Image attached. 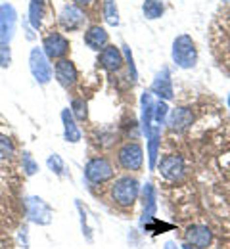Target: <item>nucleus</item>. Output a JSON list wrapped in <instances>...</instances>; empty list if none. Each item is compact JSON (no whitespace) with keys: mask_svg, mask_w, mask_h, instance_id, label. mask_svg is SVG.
I'll list each match as a JSON object with an SVG mask.
<instances>
[{"mask_svg":"<svg viewBox=\"0 0 230 249\" xmlns=\"http://www.w3.org/2000/svg\"><path fill=\"white\" fill-rule=\"evenodd\" d=\"M140 192H142L140 182L131 175H125V177H119L113 180V184L109 188V197L117 207L129 209L138 201Z\"/></svg>","mask_w":230,"mask_h":249,"instance_id":"nucleus-1","label":"nucleus"},{"mask_svg":"<svg viewBox=\"0 0 230 249\" xmlns=\"http://www.w3.org/2000/svg\"><path fill=\"white\" fill-rule=\"evenodd\" d=\"M171 58L177 67L180 69H192L197 63V48L196 42L190 35L182 33L173 40V48H171Z\"/></svg>","mask_w":230,"mask_h":249,"instance_id":"nucleus-2","label":"nucleus"},{"mask_svg":"<svg viewBox=\"0 0 230 249\" xmlns=\"http://www.w3.org/2000/svg\"><path fill=\"white\" fill-rule=\"evenodd\" d=\"M113 177H115V169H113V165L107 157H92L85 165V178L90 184H96V186L106 184V182L113 180Z\"/></svg>","mask_w":230,"mask_h":249,"instance_id":"nucleus-3","label":"nucleus"},{"mask_svg":"<svg viewBox=\"0 0 230 249\" xmlns=\"http://www.w3.org/2000/svg\"><path fill=\"white\" fill-rule=\"evenodd\" d=\"M117 163L123 171L136 173L144 165V148L140 142H125L117 150Z\"/></svg>","mask_w":230,"mask_h":249,"instance_id":"nucleus-4","label":"nucleus"},{"mask_svg":"<svg viewBox=\"0 0 230 249\" xmlns=\"http://www.w3.org/2000/svg\"><path fill=\"white\" fill-rule=\"evenodd\" d=\"M29 69H31V75L35 77V81L38 85H48L54 77V67L50 65V60L46 58L42 46H35L31 48V54H29Z\"/></svg>","mask_w":230,"mask_h":249,"instance_id":"nucleus-5","label":"nucleus"},{"mask_svg":"<svg viewBox=\"0 0 230 249\" xmlns=\"http://www.w3.org/2000/svg\"><path fill=\"white\" fill-rule=\"evenodd\" d=\"M69 48H71L69 38L60 31H50L42 38V50H44V54H46L48 60L58 62L62 58H67Z\"/></svg>","mask_w":230,"mask_h":249,"instance_id":"nucleus-6","label":"nucleus"},{"mask_svg":"<svg viewBox=\"0 0 230 249\" xmlns=\"http://www.w3.org/2000/svg\"><path fill=\"white\" fill-rule=\"evenodd\" d=\"M25 209H27V218L36 226H48L54 218L52 207L38 196H29L25 199Z\"/></svg>","mask_w":230,"mask_h":249,"instance_id":"nucleus-7","label":"nucleus"},{"mask_svg":"<svg viewBox=\"0 0 230 249\" xmlns=\"http://www.w3.org/2000/svg\"><path fill=\"white\" fill-rule=\"evenodd\" d=\"M159 171V177L165 178V180H180L184 171H186V165H184V159L178 154H169V156H163L159 161H158V167Z\"/></svg>","mask_w":230,"mask_h":249,"instance_id":"nucleus-8","label":"nucleus"},{"mask_svg":"<svg viewBox=\"0 0 230 249\" xmlns=\"http://www.w3.org/2000/svg\"><path fill=\"white\" fill-rule=\"evenodd\" d=\"M142 196V217H140V226H148L158 213V192L152 182H146V186L140 192Z\"/></svg>","mask_w":230,"mask_h":249,"instance_id":"nucleus-9","label":"nucleus"},{"mask_svg":"<svg viewBox=\"0 0 230 249\" xmlns=\"http://www.w3.org/2000/svg\"><path fill=\"white\" fill-rule=\"evenodd\" d=\"M85 21H87V14L79 8V6H75V4H67L64 6V10L60 12V16H58V23L62 25V29H66V31H79L83 25H85Z\"/></svg>","mask_w":230,"mask_h":249,"instance_id":"nucleus-10","label":"nucleus"},{"mask_svg":"<svg viewBox=\"0 0 230 249\" xmlns=\"http://www.w3.org/2000/svg\"><path fill=\"white\" fill-rule=\"evenodd\" d=\"M16 23H18V12L12 4L4 2L0 4V42H8L14 38L16 33Z\"/></svg>","mask_w":230,"mask_h":249,"instance_id":"nucleus-11","label":"nucleus"},{"mask_svg":"<svg viewBox=\"0 0 230 249\" xmlns=\"http://www.w3.org/2000/svg\"><path fill=\"white\" fill-rule=\"evenodd\" d=\"M54 77L60 83V87H64V89L69 90V89H73L77 85L79 71H77L75 63L71 62L69 58H62V60H58V62L54 63Z\"/></svg>","mask_w":230,"mask_h":249,"instance_id":"nucleus-12","label":"nucleus"},{"mask_svg":"<svg viewBox=\"0 0 230 249\" xmlns=\"http://www.w3.org/2000/svg\"><path fill=\"white\" fill-rule=\"evenodd\" d=\"M184 242L199 249H207L213 242V232L207 224H192L184 232Z\"/></svg>","mask_w":230,"mask_h":249,"instance_id":"nucleus-13","label":"nucleus"},{"mask_svg":"<svg viewBox=\"0 0 230 249\" xmlns=\"http://www.w3.org/2000/svg\"><path fill=\"white\" fill-rule=\"evenodd\" d=\"M150 92L154 94V96H158L159 100H165V102L173 100L175 89H173L171 71H169L167 67H163V69L156 75V79H154V83H152V87H150Z\"/></svg>","mask_w":230,"mask_h":249,"instance_id":"nucleus-14","label":"nucleus"},{"mask_svg":"<svg viewBox=\"0 0 230 249\" xmlns=\"http://www.w3.org/2000/svg\"><path fill=\"white\" fill-rule=\"evenodd\" d=\"M194 123V113L192 109L188 107H175L169 111V117H167V124L173 132H186Z\"/></svg>","mask_w":230,"mask_h":249,"instance_id":"nucleus-15","label":"nucleus"},{"mask_svg":"<svg viewBox=\"0 0 230 249\" xmlns=\"http://www.w3.org/2000/svg\"><path fill=\"white\" fill-rule=\"evenodd\" d=\"M100 65L106 71L115 73V71H119L125 65V56H123V52L115 44H107V46H104L100 50Z\"/></svg>","mask_w":230,"mask_h":249,"instance_id":"nucleus-16","label":"nucleus"},{"mask_svg":"<svg viewBox=\"0 0 230 249\" xmlns=\"http://www.w3.org/2000/svg\"><path fill=\"white\" fill-rule=\"evenodd\" d=\"M154 107H156V100H154V94L144 92L140 98V126H142V132L148 136L154 128Z\"/></svg>","mask_w":230,"mask_h":249,"instance_id":"nucleus-17","label":"nucleus"},{"mask_svg":"<svg viewBox=\"0 0 230 249\" xmlns=\"http://www.w3.org/2000/svg\"><path fill=\"white\" fill-rule=\"evenodd\" d=\"M148 146H146V156H148V169L156 171L158 161H159V148H161V128L154 126L152 132L146 136Z\"/></svg>","mask_w":230,"mask_h":249,"instance_id":"nucleus-18","label":"nucleus"},{"mask_svg":"<svg viewBox=\"0 0 230 249\" xmlns=\"http://www.w3.org/2000/svg\"><path fill=\"white\" fill-rule=\"evenodd\" d=\"M85 44L90 48V50H94V52H100L104 46H107V42H109V35L107 31L104 29V27H100V25H90L87 31H85Z\"/></svg>","mask_w":230,"mask_h":249,"instance_id":"nucleus-19","label":"nucleus"},{"mask_svg":"<svg viewBox=\"0 0 230 249\" xmlns=\"http://www.w3.org/2000/svg\"><path fill=\"white\" fill-rule=\"evenodd\" d=\"M62 124H64V138H66V142H69V144L81 142L83 132H81V128L77 124V119L73 117V113H71L69 107H66L62 111Z\"/></svg>","mask_w":230,"mask_h":249,"instance_id":"nucleus-20","label":"nucleus"},{"mask_svg":"<svg viewBox=\"0 0 230 249\" xmlns=\"http://www.w3.org/2000/svg\"><path fill=\"white\" fill-rule=\"evenodd\" d=\"M48 12V0H31L29 4V21L35 29L42 27V21Z\"/></svg>","mask_w":230,"mask_h":249,"instance_id":"nucleus-21","label":"nucleus"},{"mask_svg":"<svg viewBox=\"0 0 230 249\" xmlns=\"http://www.w3.org/2000/svg\"><path fill=\"white\" fill-rule=\"evenodd\" d=\"M102 14L107 25L117 27L119 25V10H117V2L115 0H104L102 2Z\"/></svg>","mask_w":230,"mask_h":249,"instance_id":"nucleus-22","label":"nucleus"},{"mask_svg":"<svg viewBox=\"0 0 230 249\" xmlns=\"http://www.w3.org/2000/svg\"><path fill=\"white\" fill-rule=\"evenodd\" d=\"M142 12L148 19H159L165 12V0H144Z\"/></svg>","mask_w":230,"mask_h":249,"instance_id":"nucleus-23","label":"nucleus"},{"mask_svg":"<svg viewBox=\"0 0 230 249\" xmlns=\"http://www.w3.org/2000/svg\"><path fill=\"white\" fill-rule=\"evenodd\" d=\"M14 156H16V146H14V140H12V138H10L6 132H0V163L10 161Z\"/></svg>","mask_w":230,"mask_h":249,"instance_id":"nucleus-24","label":"nucleus"},{"mask_svg":"<svg viewBox=\"0 0 230 249\" xmlns=\"http://www.w3.org/2000/svg\"><path fill=\"white\" fill-rule=\"evenodd\" d=\"M169 111L171 107L167 106L165 100H158L156 102V107H154V126H163L167 123V117H169Z\"/></svg>","mask_w":230,"mask_h":249,"instance_id":"nucleus-25","label":"nucleus"},{"mask_svg":"<svg viewBox=\"0 0 230 249\" xmlns=\"http://www.w3.org/2000/svg\"><path fill=\"white\" fill-rule=\"evenodd\" d=\"M75 207H77L79 217H81V230H83L85 240H87V242H92V240H94V236H92V228H90V224H88V213H87V209L83 207V203H81V201H75Z\"/></svg>","mask_w":230,"mask_h":249,"instance_id":"nucleus-26","label":"nucleus"},{"mask_svg":"<svg viewBox=\"0 0 230 249\" xmlns=\"http://www.w3.org/2000/svg\"><path fill=\"white\" fill-rule=\"evenodd\" d=\"M69 109H71V113H73V117H75L77 121H87V117H88V109H87V102H85V100H81V98H73Z\"/></svg>","mask_w":230,"mask_h":249,"instance_id":"nucleus-27","label":"nucleus"},{"mask_svg":"<svg viewBox=\"0 0 230 249\" xmlns=\"http://www.w3.org/2000/svg\"><path fill=\"white\" fill-rule=\"evenodd\" d=\"M46 165H48V169L54 173V175H58V177H64V171H66V163H64V159L58 156V154H52V156L46 159Z\"/></svg>","mask_w":230,"mask_h":249,"instance_id":"nucleus-28","label":"nucleus"},{"mask_svg":"<svg viewBox=\"0 0 230 249\" xmlns=\"http://www.w3.org/2000/svg\"><path fill=\"white\" fill-rule=\"evenodd\" d=\"M21 167H23V173L27 177H33V175L38 173V163L35 161L33 156L29 152H23V156H21Z\"/></svg>","mask_w":230,"mask_h":249,"instance_id":"nucleus-29","label":"nucleus"},{"mask_svg":"<svg viewBox=\"0 0 230 249\" xmlns=\"http://www.w3.org/2000/svg\"><path fill=\"white\" fill-rule=\"evenodd\" d=\"M12 65V48L8 42H0V67L8 69Z\"/></svg>","mask_w":230,"mask_h":249,"instance_id":"nucleus-30","label":"nucleus"},{"mask_svg":"<svg viewBox=\"0 0 230 249\" xmlns=\"http://www.w3.org/2000/svg\"><path fill=\"white\" fill-rule=\"evenodd\" d=\"M125 48V52H123V56H125V62L129 65V73H131V81H136V77H138V73H136V67H134V62H132V54L131 50H129V46H123Z\"/></svg>","mask_w":230,"mask_h":249,"instance_id":"nucleus-31","label":"nucleus"},{"mask_svg":"<svg viewBox=\"0 0 230 249\" xmlns=\"http://www.w3.org/2000/svg\"><path fill=\"white\" fill-rule=\"evenodd\" d=\"M75 6H79V8H87V6H90L94 0H71Z\"/></svg>","mask_w":230,"mask_h":249,"instance_id":"nucleus-32","label":"nucleus"},{"mask_svg":"<svg viewBox=\"0 0 230 249\" xmlns=\"http://www.w3.org/2000/svg\"><path fill=\"white\" fill-rule=\"evenodd\" d=\"M163 249H182L177 242H173V240H167L165 242V246H163Z\"/></svg>","mask_w":230,"mask_h":249,"instance_id":"nucleus-33","label":"nucleus"},{"mask_svg":"<svg viewBox=\"0 0 230 249\" xmlns=\"http://www.w3.org/2000/svg\"><path fill=\"white\" fill-rule=\"evenodd\" d=\"M180 248H182V249H199V248H196V246H190V244H186V242H184Z\"/></svg>","mask_w":230,"mask_h":249,"instance_id":"nucleus-34","label":"nucleus"},{"mask_svg":"<svg viewBox=\"0 0 230 249\" xmlns=\"http://www.w3.org/2000/svg\"><path fill=\"white\" fill-rule=\"evenodd\" d=\"M229 107H230V96H229Z\"/></svg>","mask_w":230,"mask_h":249,"instance_id":"nucleus-35","label":"nucleus"},{"mask_svg":"<svg viewBox=\"0 0 230 249\" xmlns=\"http://www.w3.org/2000/svg\"><path fill=\"white\" fill-rule=\"evenodd\" d=\"M227 2H230V0H227Z\"/></svg>","mask_w":230,"mask_h":249,"instance_id":"nucleus-36","label":"nucleus"}]
</instances>
